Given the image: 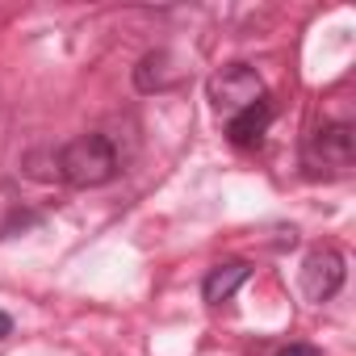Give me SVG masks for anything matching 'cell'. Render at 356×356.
<instances>
[{
	"instance_id": "6da1fadb",
	"label": "cell",
	"mask_w": 356,
	"mask_h": 356,
	"mask_svg": "<svg viewBox=\"0 0 356 356\" xmlns=\"http://www.w3.org/2000/svg\"><path fill=\"white\" fill-rule=\"evenodd\" d=\"M55 168H59V176L67 185L97 189V185H105V181L118 176V151H113V143L105 134H80L55 155Z\"/></svg>"
},
{
	"instance_id": "7a4b0ae2",
	"label": "cell",
	"mask_w": 356,
	"mask_h": 356,
	"mask_svg": "<svg viewBox=\"0 0 356 356\" xmlns=\"http://www.w3.org/2000/svg\"><path fill=\"white\" fill-rule=\"evenodd\" d=\"M352 159H356V134L348 122H323L318 130H310L302 147V163L310 176H343Z\"/></svg>"
},
{
	"instance_id": "3957f363",
	"label": "cell",
	"mask_w": 356,
	"mask_h": 356,
	"mask_svg": "<svg viewBox=\"0 0 356 356\" xmlns=\"http://www.w3.org/2000/svg\"><path fill=\"white\" fill-rule=\"evenodd\" d=\"M210 101H214V109L218 113H227V118H235V113H243L248 105H256L260 97H264V80L256 76V67H248V63H227L222 72H214L210 76Z\"/></svg>"
},
{
	"instance_id": "277c9868",
	"label": "cell",
	"mask_w": 356,
	"mask_h": 356,
	"mask_svg": "<svg viewBox=\"0 0 356 356\" xmlns=\"http://www.w3.org/2000/svg\"><path fill=\"white\" fill-rule=\"evenodd\" d=\"M348 268H343V256L335 248H314L306 260H302V293L310 302H327L339 293Z\"/></svg>"
},
{
	"instance_id": "5b68a950",
	"label": "cell",
	"mask_w": 356,
	"mask_h": 356,
	"mask_svg": "<svg viewBox=\"0 0 356 356\" xmlns=\"http://www.w3.org/2000/svg\"><path fill=\"white\" fill-rule=\"evenodd\" d=\"M268 122H273V101L260 97V101L248 105L243 113L227 118V138H231L235 147H252V143H260V134L268 130Z\"/></svg>"
},
{
	"instance_id": "8992f818",
	"label": "cell",
	"mask_w": 356,
	"mask_h": 356,
	"mask_svg": "<svg viewBox=\"0 0 356 356\" xmlns=\"http://www.w3.org/2000/svg\"><path fill=\"white\" fill-rule=\"evenodd\" d=\"M248 277H252V268H248L243 260H227V264H218V268L206 273V281H202V298H206L210 306H222V302L235 298V289H239Z\"/></svg>"
},
{
	"instance_id": "52a82bcc",
	"label": "cell",
	"mask_w": 356,
	"mask_h": 356,
	"mask_svg": "<svg viewBox=\"0 0 356 356\" xmlns=\"http://www.w3.org/2000/svg\"><path fill=\"white\" fill-rule=\"evenodd\" d=\"M168 63H172V55H168V51H155V55H147V59L138 63V72H134V84H138L143 92L176 84V76H181V72H168Z\"/></svg>"
},
{
	"instance_id": "ba28073f",
	"label": "cell",
	"mask_w": 356,
	"mask_h": 356,
	"mask_svg": "<svg viewBox=\"0 0 356 356\" xmlns=\"http://www.w3.org/2000/svg\"><path fill=\"white\" fill-rule=\"evenodd\" d=\"M277 356H318V348L314 343H285Z\"/></svg>"
},
{
	"instance_id": "9c48e42d",
	"label": "cell",
	"mask_w": 356,
	"mask_h": 356,
	"mask_svg": "<svg viewBox=\"0 0 356 356\" xmlns=\"http://www.w3.org/2000/svg\"><path fill=\"white\" fill-rule=\"evenodd\" d=\"M5 335H13V318H9L5 310H0V339H5Z\"/></svg>"
}]
</instances>
